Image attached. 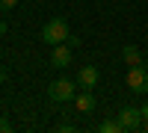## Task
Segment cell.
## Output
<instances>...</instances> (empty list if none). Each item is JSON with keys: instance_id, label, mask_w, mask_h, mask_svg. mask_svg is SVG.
Wrapping results in <instances>:
<instances>
[{"instance_id": "cell-9", "label": "cell", "mask_w": 148, "mask_h": 133, "mask_svg": "<svg viewBox=\"0 0 148 133\" xmlns=\"http://www.w3.org/2000/svg\"><path fill=\"white\" fill-rule=\"evenodd\" d=\"M98 130H101V133H125L119 121H101V127H98Z\"/></svg>"}, {"instance_id": "cell-2", "label": "cell", "mask_w": 148, "mask_h": 133, "mask_svg": "<svg viewBox=\"0 0 148 133\" xmlns=\"http://www.w3.org/2000/svg\"><path fill=\"white\" fill-rule=\"evenodd\" d=\"M68 39V21L65 18H51L42 27V42H47V44H59V42H65Z\"/></svg>"}, {"instance_id": "cell-4", "label": "cell", "mask_w": 148, "mask_h": 133, "mask_svg": "<svg viewBox=\"0 0 148 133\" xmlns=\"http://www.w3.org/2000/svg\"><path fill=\"white\" fill-rule=\"evenodd\" d=\"M116 121L121 124V130H139L142 127V113L139 106H125V110H119V118Z\"/></svg>"}, {"instance_id": "cell-1", "label": "cell", "mask_w": 148, "mask_h": 133, "mask_svg": "<svg viewBox=\"0 0 148 133\" xmlns=\"http://www.w3.org/2000/svg\"><path fill=\"white\" fill-rule=\"evenodd\" d=\"M74 95H77V83L68 80V77H59V80H53L51 86H47V98H51L53 104L74 101Z\"/></svg>"}, {"instance_id": "cell-12", "label": "cell", "mask_w": 148, "mask_h": 133, "mask_svg": "<svg viewBox=\"0 0 148 133\" xmlns=\"http://www.w3.org/2000/svg\"><path fill=\"white\" fill-rule=\"evenodd\" d=\"M12 130V121H9V118H0V133H9Z\"/></svg>"}, {"instance_id": "cell-3", "label": "cell", "mask_w": 148, "mask_h": 133, "mask_svg": "<svg viewBox=\"0 0 148 133\" xmlns=\"http://www.w3.org/2000/svg\"><path fill=\"white\" fill-rule=\"evenodd\" d=\"M127 89L133 95H145L148 92V71L142 65H130V71H127Z\"/></svg>"}, {"instance_id": "cell-16", "label": "cell", "mask_w": 148, "mask_h": 133, "mask_svg": "<svg viewBox=\"0 0 148 133\" xmlns=\"http://www.w3.org/2000/svg\"><path fill=\"white\" fill-rule=\"evenodd\" d=\"M139 113H142V118H148V104H145V106H139Z\"/></svg>"}, {"instance_id": "cell-7", "label": "cell", "mask_w": 148, "mask_h": 133, "mask_svg": "<svg viewBox=\"0 0 148 133\" xmlns=\"http://www.w3.org/2000/svg\"><path fill=\"white\" fill-rule=\"evenodd\" d=\"M74 104H77V113H92L95 110V95H92V89L74 95Z\"/></svg>"}, {"instance_id": "cell-13", "label": "cell", "mask_w": 148, "mask_h": 133, "mask_svg": "<svg viewBox=\"0 0 148 133\" xmlns=\"http://www.w3.org/2000/svg\"><path fill=\"white\" fill-rule=\"evenodd\" d=\"M56 130H59V133H71V130H74V124H59Z\"/></svg>"}, {"instance_id": "cell-17", "label": "cell", "mask_w": 148, "mask_h": 133, "mask_svg": "<svg viewBox=\"0 0 148 133\" xmlns=\"http://www.w3.org/2000/svg\"><path fill=\"white\" fill-rule=\"evenodd\" d=\"M142 130H145V133H148V118H142Z\"/></svg>"}, {"instance_id": "cell-5", "label": "cell", "mask_w": 148, "mask_h": 133, "mask_svg": "<svg viewBox=\"0 0 148 133\" xmlns=\"http://www.w3.org/2000/svg\"><path fill=\"white\" fill-rule=\"evenodd\" d=\"M51 65H53V68H68V65H71V47H68L65 42L53 44V50H51Z\"/></svg>"}, {"instance_id": "cell-15", "label": "cell", "mask_w": 148, "mask_h": 133, "mask_svg": "<svg viewBox=\"0 0 148 133\" xmlns=\"http://www.w3.org/2000/svg\"><path fill=\"white\" fill-rule=\"evenodd\" d=\"M0 83H6V68L0 65Z\"/></svg>"}, {"instance_id": "cell-11", "label": "cell", "mask_w": 148, "mask_h": 133, "mask_svg": "<svg viewBox=\"0 0 148 133\" xmlns=\"http://www.w3.org/2000/svg\"><path fill=\"white\" fill-rule=\"evenodd\" d=\"M65 44H68L71 50H74V47H80V39H77V35H71V33H68V39H65Z\"/></svg>"}, {"instance_id": "cell-6", "label": "cell", "mask_w": 148, "mask_h": 133, "mask_svg": "<svg viewBox=\"0 0 148 133\" xmlns=\"http://www.w3.org/2000/svg\"><path fill=\"white\" fill-rule=\"evenodd\" d=\"M98 80H101V74H98V68L95 65H83L80 71H77V83L83 89H95L98 86Z\"/></svg>"}, {"instance_id": "cell-8", "label": "cell", "mask_w": 148, "mask_h": 133, "mask_svg": "<svg viewBox=\"0 0 148 133\" xmlns=\"http://www.w3.org/2000/svg\"><path fill=\"white\" fill-rule=\"evenodd\" d=\"M121 59H125V65H142V53L136 44H125L121 47Z\"/></svg>"}, {"instance_id": "cell-14", "label": "cell", "mask_w": 148, "mask_h": 133, "mask_svg": "<svg viewBox=\"0 0 148 133\" xmlns=\"http://www.w3.org/2000/svg\"><path fill=\"white\" fill-rule=\"evenodd\" d=\"M3 35H6V21L0 18V39H3Z\"/></svg>"}, {"instance_id": "cell-10", "label": "cell", "mask_w": 148, "mask_h": 133, "mask_svg": "<svg viewBox=\"0 0 148 133\" xmlns=\"http://www.w3.org/2000/svg\"><path fill=\"white\" fill-rule=\"evenodd\" d=\"M18 0H0V12H9V9H15Z\"/></svg>"}]
</instances>
